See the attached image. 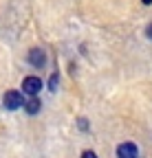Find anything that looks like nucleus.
<instances>
[{
  "mask_svg": "<svg viewBox=\"0 0 152 158\" xmlns=\"http://www.w3.org/2000/svg\"><path fill=\"white\" fill-rule=\"evenodd\" d=\"M2 103H5V108L7 110H20L22 106H24V97H22V92L20 90H7L5 94H2Z\"/></svg>",
  "mask_w": 152,
  "mask_h": 158,
  "instance_id": "1",
  "label": "nucleus"
},
{
  "mask_svg": "<svg viewBox=\"0 0 152 158\" xmlns=\"http://www.w3.org/2000/svg\"><path fill=\"white\" fill-rule=\"evenodd\" d=\"M42 90V79L37 75H29L22 79V92L29 97H37V92Z\"/></svg>",
  "mask_w": 152,
  "mask_h": 158,
  "instance_id": "2",
  "label": "nucleus"
},
{
  "mask_svg": "<svg viewBox=\"0 0 152 158\" xmlns=\"http://www.w3.org/2000/svg\"><path fill=\"white\" fill-rule=\"evenodd\" d=\"M117 158H139V147L135 143H119L117 145Z\"/></svg>",
  "mask_w": 152,
  "mask_h": 158,
  "instance_id": "3",
  "label": "nucleus"
},
{
  "mask_svg": "<svg viewBox=\"0 0 152 158\" xmlns=\"http://www.w3.org/2000/svg\"><path fill=\"white\" fill-rule=\"evenodd\" d=\"M27 59H29V64H31L33 68H42V66L46 64V53H44L42 48H31Z\"/></svg>",
  "mask_w": 152,
  "mask_h": 158,
  "instance_id": "4",
  "label": "nucleus"
},
{
  "mask_svg": "<svg viewBox=\"0 0 152 158\" xmlns=\"http://www.w3.org/2000/svg\"><path fill=\"white\" fill-rule=\"evenodd\" d=\"M22 108H24V112H27V114H31V116H33V114L40 112L42 103H40V99H37V97H31L29 101H24V106H22Z\"/></svg>",
  "mask_w": 152,
  "mask_h": 158,
  "instance_id": "5",
  "label": "nucleus"
},
{
  "mask_svg": "<svg viewBox=\"0 0 152 158\" xmlns=\"http://www.w3.org/2000/svg\"><path fill=\"white\" fill-rule=\"evenodd\" d=\"M58 81H60L58 73H55V75H51V79H49V90H55V88H58Z\"/></svg>",
  "mask_w": 152,
  "mask_h": 158,
  "instance_id": "6",
  "label": "nucleus"
},
{
  "mask_svg": "<svg viewBox=\"0 0 152 158\" xmlns=\"http://www.w3.org/2000/svg\"><path fill=\"white\" fill-rule=\"evenodd\" d=\"M77 125H80V130H82V132H86V130H88V121H86V118H80Z\"/></svg>",
  "mask_w": 152,
  "mask_h": 158,
  "instance_id": "7",
  "label": "nucleus"
},
{
  "mask_svg": "<svg viewBox=\"0 0 152 158\" xmlns=\"http://www.w3.org/2000/svg\"><path fill=\"white\" fill-rule=\"evenodd\" d=\"M82 158H97V154L93 149H86V152H82Z\"/></svg>",
  "mask_w": 152,
  "mask_h": 158,
  "instance_id": "8",
  "label": "nucleus"
},
{
  "mask_svg": "<svg viewBox=\"0 0 152 158\" xmlns=\"http://www.w3.org/2000/svg\"><path fill=\"white\" fill-rule=\"evenodd\" d=\"M145 35H148V40H152V24H148V29H145Z\"/></svg>",
  "mask_w": 152,
  "mask_h": 158,
  "instance_id": "9",
  "label": "nucleus"
},
{
  "mask_svg": "<svg viewBox=\"0 0 152 158\" xmlns=\"http://www.w3.org/2000/svg\"><path fill=\"white\" fill-rule=\"evenodd\" d=\"M141 2H143V5H152V0H141Z\"/></svg>",
  "mask_w": 152,
  "mask_h": 158,
  "instance_id": "10",
  "label": "nucleus"
}]
</instances>
